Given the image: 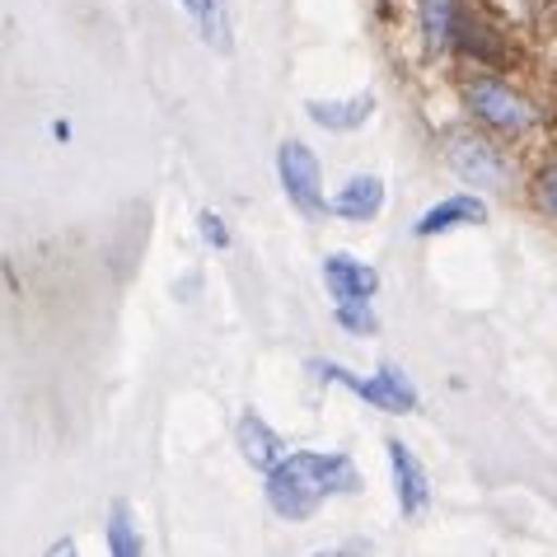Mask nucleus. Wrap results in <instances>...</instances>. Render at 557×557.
Masks as SVG:
<instances>
[{
    "label": "nucleus",
    "mask_w": 557,
    "mask_h": 557,
    "mask_svg": "<svg viewBox=\"0 0 557 557\" xmlns=\"http://www.w3.org/2000/svg\"><path fill=\"white\" fill-rule=\"evenodd\" d=\"M361 487V473L347 455H323V450H290L268 473V502L282 520H309L329 497Z\"/></svg>",
    "instance_id": "nucleus-1"
},
{
    "label": "nucleus",
    "mask_w": 557,
    "mask_h": 557,
    "mask_svg": "<svg viewBox=\"0 0 557 557\" xmlns=\"http://www.w3.org/2000/svg\"><path fill=\"white\" fill-rule=\"evenodd\" d=\"M314 375L323 384H343V389L366 398V404H375L380 412H412L417 408V389L398 366H380V375H356V370L337 366V361H314Z\"/></svg>",
    "instance_id": "nucleus-2"
},
{
    "label": "nucleus",
    "mask_w": 557,
    "mask_h": 557,
    "mask_svg": "<svg viewBox=\"0 0 557 557\" xmlns=\"http://www.w3.org/2000/svg\"><path fill=\"white\" fill-rule=\"evenodd\" d=\"M276 174H282V188L290 197V207H300L305 215H323L329 211V197H323V178H319V160L305 141H286L276 150Z\"/></svg>",
    "instance_id": "nucleus-3"
},
{
    "label": "nucleus",
    "mask_w": 557,
    "mask_h": 557,
    "mask_svg": "<svg viewBox=\"0 0 557 557\" xmlns=\"http://www.w3.org/2000/svg\"><path fill=\"white\" fill-rule=\"evenodd\" d=\"M469 103H473V113L483 117L487 127H497V132H524L534 122L530 103H524L516 89H506L502 81H473L469 85Z\"/></svg>",
    "instance_id": "nucleus-4"
},
{
    "label": "nucleus",
    "mask_w": 557,
    "mask_h": 557,
    "mask_svg": "<svg viewBox=\"0 0 557 557\" xmlns=\"http://www.w3.org/2000/svg\"><path fill=\"white\" fill-rule=\"evenodd\" d=\"M323 286L337 305H366L380 290V272L351 253H329L323 258Z\"/></svg>",
    "instance_id": "nucleus-5"
},
{
    "label": "nucleus",
    "mask_w": 557,
    "mask_h": 557,
    "mask_svg": "<svg viewBox=\"0 0 557 557\" xmlns=\"http://www.w3.org/2000/svg\"><path fill=\"white\" fill-rule=\"evenodd\" d=\"M384 450H389V469H394V492H398V510L404 516H422L426 502H431V478L426 469L417 463V455L408 450L398 436L384 441Z\"/></svg>",
    "instance_id": "nucleus-6"
},
{
    "label": "nucleus",
    "mask_w": 557,
    "mask_h": 557,
    "mask_svg": "<svg viewBox=\"0 0 557 557\" xmlns=\"http://www.w3.org/2000/svg\"><path fill=\"white\" fill-rule=\"evenodd\" d=\"M450 164L463 183H478V188H502L506 183V164L497 160V150L473 141V136H455L450 141Z\"/></svg>",
    "instance_id": "nucleus-7"
},
{
    "label": "nucleus",
    "mask_w": 557,
    "mask_h": 557,
    "mask_svg": "<svg viewBox=\"0 0 557 557\" xmlns=\"http://www.w3.org/2000/svg\"><path fill=\"white\" fill-rule=\"evenodd\" d=\"M235 441H239V450H244V459L253 463V469H262V473H272L276 463H282L290 450H286V441L276 436V431L262 422L258 412H244L239 417V426H235Z\"/></svg>",
    "instance_id": "nucleus-8"
},
{
    "label": "nucleus",
    "mask_w": 557,
    "mask_h": 557,
    "mask_svg": "<svg viewBox=\"0 0 557 557\" xmlns=\"http://www.w3.org/2000/svg\"><path fill=\"white\" fill-rule=\"evenodd\" d=\"M305 113L323 132H356L375 113V95H351V99H309Z\"/></svg>",
    "instance_id": "nucleus-9"
},
{
    "label": "nucleus",
    "mask_w": 557,
    "mask_h": 557,
    "mask_svg": "<svg viewBox=\"0 0 557 557\" xmlns=\"http://www.w3.org/2000/svg\"><path fill=\"white\" fill-rule=\"evenodd\" d=\"M487 221V207L478 202V197H469V193H459V197H445V202H436L431 207L422 221H417L412 230L422 239H431V235H445V230H459V225H483Z\"/></svg>",
    "instance_id": "nucleus-10"
},
{
    "label": "nucleus",
    "mask_w": 557,
    "mask_h": 557,
    "mask_svg": "<svg viewBox=\"0 0 557 557\" xmlns=\"http://www.w3.org/2000/svg\"><path fill=\"white\" fill-rule=\"evenodd\" d=\"M380 207H384V183L375 174L351 178L347 188H337V197L329 202V211L347 215V221H370V215H380Z\"/></svg>",
    "instance_id": "nucleus-11"
},
{
    "label": "nucleus",
    "mask_w": 557,
    "mask_h": 557,
    "mask_svg": "<svg viewBox=\"0 0 557 557\" xmlns=\"http://www.w3.org/2000/svg\"><path fill=\"white\" fill-rule=\"evenodd\" d=\"M103 539H108V557H141V530H136L127 502H113L108 524H103Z\"/></svg>",
    "instance_id": "nucleus-12"
},
{
    "label": "nucleus",
    "mask_w": 557,
    "mask_h": 557,
    "mask_svg": "<svg viewBox=\"0 0 557 557\" xmlns=\"http://www.w3.org/2000/svg\"><path fill=\"white\" fill-rule=\"evenodd\" d=\"M422 28H426V48L441 52L455 38V0H422Z\"/></svg>",
    "instance_id": "nucleus-13"
},
{
    "label": "nucleus",
    "mask_w": 557,
    "mask_h": 557,
    "mask_svg": "<svg viewBox=\"0 0 557 557\" xmlns=\"http://www.w3.org/2000/svg\"><path fill=\"white\" fill-rule=\"evenodd\" d=\"M183 10H188L197 24H202V34H207L211 48L230 52V28H225V10H221V0H183Z\"/></svg>",
    "instance_id": "nucleus-14"
},
{
    "label": "nucleus",
    "mask_w": 557,
    "mask_h": 557,
    "mask_svg": "<svg viewBox=\"0 0 557 557\" xmlns=\"http://www.w3.org/2000/svg\"><path fill=\"white\" fill-rule=\"evenodd\" d=\"M337 323L351 333H375L380 329V319L370 314V305H337Z\"/></svg>",
    "instance_id": "nucleus-15"
},
{
    "label": "nucleus",
    "mask_w": 557,
    "mask_h": 557,
    "mask_svg": "<svg viewBox=\"0 0 557 557\" xmlns=\"http://www.w3.org/2000/svg\"><path fill=\"white\" fill-rule=\"evenodd\" d=\"M197 225H202V239L211 244V249H230V230H225V221L215 211H202L197 215Z\"/></svg>",
    "instance_id": "nucleus-16"
},
{
    "label": "nucleus",
    "mask_w": 557,
    "mask_h": 557,
    "mask_svg": "<svg viewBox=\"0 0 557 557\" xmlns=\"http://www.w3.org/2000/svg\"><path fill=\"white\" fill-rule=\"evenodd\" d=\"M539 207L557 215V160L544 169V174H539Z\"/></svg>",
    "instance_id": "nucleus-17"
},
{
    "label": "nucleus",
    "mask_w": 557,
    "mask_h": 557,
    "mask_svg": "<svg viewBox=\"0 0 557 557\" xmlns=\"http://www.w3.org/2000/svg\"><path fill=\"white\" fill-rule=\"evenodd\" d=\"M314 557H370V544L366 539H347V544H337V548H323Z\"/></svg>",
    "instance_id": "nucleus-18"
},
{
    "label": "nucleus",
    "mask_w": 557,
    "mask_h": 557,
    "mask_svg": "<svg viewBox=\"0 0 557 557\" xmlns=\"http://www.w3.org/2000/svg\"><path fill=\"white\" fill-rule=\"evenodd\" d=\"M48 557H81V553H75V544H71V539H57V544L48 548Z\"/></svg>",
    "instance_id": "nucleus-19"
}]
</instances>
